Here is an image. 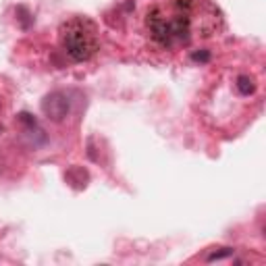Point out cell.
Masks as SVG:
<instances>
[{
	"mask_svg": "<svg viewBox=\"0 0 266 266\" xmlns=\"http://www.w3.org/2000/svg\"><path fill=\"white\" fill-rule=\"evenodd\" d=\"M191 9L193 0H175L171 11L165 7H154L146 19L152 38L161 46L187 42L191 31Z\"/></svg>",
	"mask_w": 266,
	"mask_h": 266,
	"instance_id": "cell-1",
	"label": "cell"
},
{
	"mask_svg": "<svg viewBox=\"0 0 266 266\" xmlns=\"http://www.w3.org/2000/svg\"><path fill=\"white\" fill-rule=\"evenodd\" d=\"M59 42L71 61H90L100 48L98 25L87 17H71L59 27Z\"/></svg>",
	"mask_w": 266,
	"mask_h": 266,
	"instance_id": "cell-2",
	"label": "cell"
},
{
	"mask_svg": "<svg viewBox=\"0 0 266 266\" xmlns=\"http://www.w3.org/2000/svg\"><path fill=\"white\" fill-rule=\"evenodd\" d=\"M71 111V102L63 92H50L42 100V113L55 123H61Z\"/></svg>",
	"mask_w": 266,
	"mask_h": 266,
	"instance_id": "cell-3",
	"label": "cell"
},
{
	"mask_svg": "<svg viewBox=\"0 0 266 266\" xmlns=\"http://www.w3.org/2000/svg\"><path fill=\"white\" fill-rule=\"evenodd\" d=\"M235 85H237V90H239L241 96H250V94L256 92V81H254V77H250V75H239Z\"/></svg>",
	"mask_w": 266,
	"mask_h": 266,
	"instance_id": "cell-4",
	"label": "cell"
},
{
	"mask_svg": "<svg viewBox=\"0 0 266 266\" xmlns=\"http://www.w3.org/2000/svg\"><path fill=\"white\" fill-rule=\"evenodd\" d=\"M233 254V250H231V247H221V252H212L206 260L208 262H215V260H223V258H229V256H231Z\"/></svg>",
	"mask_w": 266,
	"mask_h": 266,
	"instance_id": "cell-5",
	"label": "cell"
},
{
	"mask_svg": "<svg viewBox=\"0 0 266 266\" xmlns=\"http://www.w3.org/2000/svg\"><path fill=\"white\" fill-rule=\"evenodd\" d=\"M191 61H196V63H208V61H210V52H208V50L193 52V55H191Z\"/></svg>",
	"mask_w": 266,
	"mask_h": 266,
	"instance_id": "cell-6",
	"label": "cell"
}]
</instances>
